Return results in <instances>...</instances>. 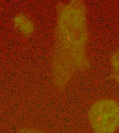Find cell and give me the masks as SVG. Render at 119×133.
Here are the masks:
<instances>
[{
	"label": "cell",
	"mask_w": 119,
	"mask_h": 133,
	"mask_svg": "<svg viewBox=\"0 0 119 133\" xmlns=\"http://www.w3.org/2000/svg\"><path fill=\"white\" fill-rule=\"evenodd\" d=\"M87 8L82 0L59 3L51 58L54 84L63 90L77 72L87 70L90 63L86 49L88 40Z\"/></svg>",
	"instance_id": "obj_1"
},
{
	"label": "cell",
	"mask_w": 119,
	"mask_h": 133,
	"mask_svg": "<svg viewBox=\"0 0 119 133\" xmlns=\"http://www.w3.org/2000/svg\"><path fill=\"white\" fill-rule=\"evenodd\" d=\"M88 116L93 133H114L119 126V104L115 100L102 99L90 107Z\"/></svg>",
	"instance_id": "obj_2"
},
{
	"label": "cell",
	"mask_w": 119,
	"mask_h": 133,
	"mask_svg": "<svg viewBox=\"0 0 119 133\" xmlns=\"http://www.w3.org/2000/svg\"><path fill=\"white\" fill-rule=\"evenodd\" d=\"M13 23L16 30L24 35L28 36L34 32V23L31 18L25 14H18L14 18Z\"/></svg>",
	"instance_id": "obj_3"
},
{
	"label": "cell",
	"mask_w": 119,
	"mask_h": 133,
	"mask_svg": "<svg viewBox=\"0 0 119 133\" xmlns=\"http://www.w3.org/2000/svg\"><path fill=\"white\" fill-rule=\"evenodd\" d=\"M110 63L112 67L110 77L119 85V50L112 55Z\"/></svg>",
	"instance_id": "obj_4"
},
{
	"label": "cell",
	"mask_w": 119,
	"mask_h": 133,
	"mask_svg": "<svg viewBox=\"0 0 119 133\" xmlns=\"http://www.w3.org/2000/svg\"><path fill=\"white\" fill-rule=\"evenodd\" d=\"M18 133H45L34 128H24L21 129Z\"/></svg>",
	"instance_id": "obj_5"
}]
</instances>
